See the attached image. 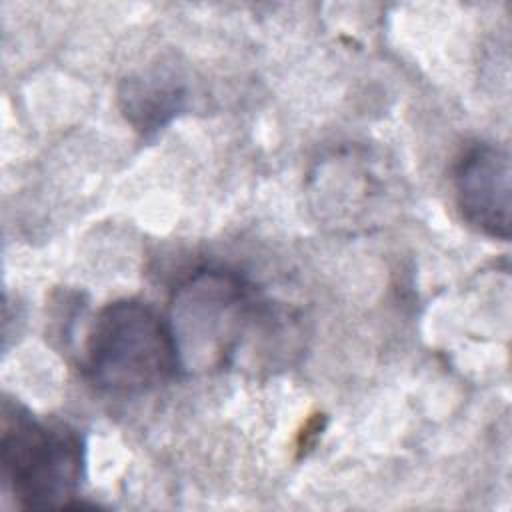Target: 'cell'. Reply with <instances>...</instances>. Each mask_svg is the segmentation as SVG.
<instances>
[{
    "label": "cell",
    "instance_id": "6da1fadb",
    "mask_svg": "<svg viewBox=\"0 0 512 512\" xmlns=\"http://www.w3.org/2000/svg\"><path fill=\"white\" fill-rule=\"evenodd\" d=\"M286 320L268 302L254 300L238 274L202 268L174 290L168 322L182 370H208L232 364L256 340L262 346L278 342Z\"/></svg>",
    "mask_w": 512,
    "mask_h": 512
},
{
    "label": "cell",
    "instance_id": "5b68a950",
    "mask_svg": "<svg viewBox=\"0 0 512 512\" xmlns=\"http://www.w3.org/2000/svg\"><path fill=\"white\" fill-rule=\"evenodd\" d=\"M120 110L144 136L156 134L176 118L186 104V88L166 72L130 76L118 92Z\"/></svg>",
    "mask_w": 512,
    "mask_h": 512
},
{
    "label": "cell",
    "instance_id": "3957f363",
    "mask_svg": "<svg viewBox=\"0 0 512 512\" xmlns=\"http://www.w3.org/2000/svg\"><path fill=\"white\" fill-rule=\"evenodd\" d=\"M2 478L22 508L74 506L84 476V442L76 428L2 402Z\"/></svg>",
    "mask_w": 512,
    "mask_h": 512
},
{
    "label": "cell",
    "instance_id": "277c9868",
    "mask_svg": "<svg viewBox=\"0 0 512 512\" xmlns=\"http://www.w3.org/2000/svg\"><path fill=\"white\" fill-rule=\"evenodd\" d=\"M454 196L462 218L484 236L510 238L512 166L508 150L480 142L454 168Z\"/></svg>",
    "mask_w": 512,
    "mask_h": 512
},
{
    "label": "cell",
    "instance_id": "7a4b0ae2",
    "mask_svg": "<svg viewBox=\"0 0 512 512\" xmlns=\"http://www.w3.org/2000/svg\"><path fill=\"white\" fill-rule=\"evenodd\" d=\"M82 370L104 396L136 398L176 378L182 370L170 322L150 304H106L88 330Z\"/></svg>",
    "mask_w": 512,
    "mask_h": 512
}]
</instances>
